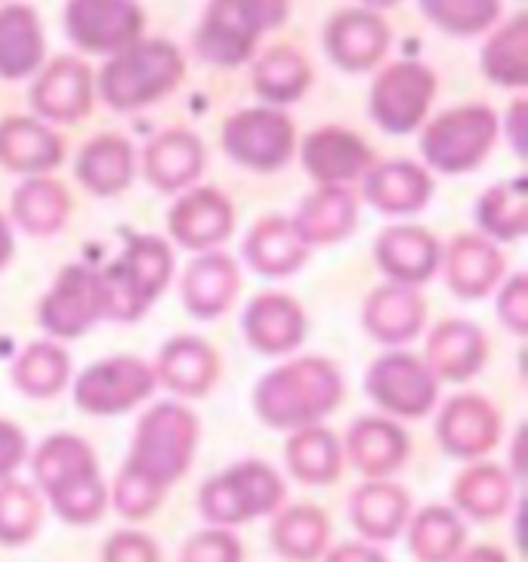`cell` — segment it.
Instances as JSON below:
<instances>
[{
	"label": "cell",
	"instance_id": "obj_1",
	"mask_svg": "<svg viewBox=\"0 0 528 562\" xmlns=\"http://www.w3.org/2000/svg\"><path fill=\"white\" fill-rule=\"evenodd\" d=\"M199 446V417L177 402H161L143 414L131 458L112 485V504L127 519H149L165 492L192 467Z\"/></svg>",
	"mask_w": 528,
	"mask_h": 562
},
{
	"label": "cell",
	"instance_id": "obj_2",
	"mask_svg": "<svg viewBox=\"0 0 528 562\" xmlns=\"http://www.w3.org/2000/svg\"><path fill=\"white\" fill-rule=\"evenodd\" d=\"M34 476L68 526H90L109 507V485L102 482L93 448L78 436L59 432L37 448Z\"/></svg>",
	"mask_w": 528,
	"mask_h": 562
},
{
	"label": "cell",
	"instance_id": "obj_3",
	"mask_svg": "<svg viewBox=\"0 0 528 562\" xmlns=\"http://www.w3.org/2000/svg\"><path fill=\"white\" fill-rule=\"evenodd\" d=\"M344 398L340 371L328 359H294L269 371L254 390V408L276 430L313 427Z\"/></svg>",
	"mask_w": 528,
	"mask_h": 562
},
{
	"label": "cell",
	"instance_id": "obj_4",
	"mask_svg": "<svg viewBox=\"0 0 528 562\" xmlns=\"http://www.w3.org/2000/svg\"><path fill=\"white\" fill-rule=\"evenodd\" d=\"M186 78V59L177 44L151 37L136 41L127 50L109 56L97 87L105 105L115 112H136L170 97Z\"/></svg>",
	"mask_w": 528,
	"mask_h": 562
},
{
	"label": "cell",
	"instance_id": "obj_5",
	"mask_svg": "<svg viewBox=\"0 0 528 562\" xmlns=\"http://www.w3.org/2000/svg\"><path fill=\"white\" fill-rule=\"evenodd\" d=\"M288 13L291 0H211L195 32V50L216 68L245 66L260 37L284 25Z\"/></svg>",
	"mask_w": 528,
	"mask_h": 562
},
{
	"label": "cell",
	"instance_id": "obj_6",
	"mask_svg": "<svg viewBox=\"0 0 528 562\" xmlns=\"http://www.w3.org/2000/svg\"><path fill=\"white\" fill-rule=\"evenodd\" d=\"M124 254L100 272L105 318L115 322H133L146 313L173 272V257L161 238L124 232Z\"/></svg>",
	"mask_w": 528,
	"mask_h": 562
},
{
	"label": "cell",
	"instance_id": "obj_7",
	"mask_svg": "<svg viewBox=\"0 0 528 562\" xmlns=\"http://www.w3.org/2000/svg\"><path fill=\"white\" fill-rule=\"evenodd\" d=\"M281 501L284 482L279 473L263 461H241L201 485L199 510L211 526L229 529L276 513Z\"/></svg>",
	"mask_w": 528,
	"mask_h": 562
},
{
	"label": "cell",
	"instance_id": "obj_8",
	"mask_svg": "<svg viewBox=\"0 0 528 562\" xmlns=\"http://www.w3.org/2000/svg\"><path fill=\"white\" fill-rule=\"evenodd\" d=\"M497 131L501 121L495 112L482 102H470L432 117L420 136V151L427 165L442 173H467L485 161L495 146Z\"/></svg>",
	"mask_w": 528,
	"mask_h": 562
},
{
	"label": "cell",
	"instance_id": "obj_9",
	"mask_svg": "<svg viewBox=\"0 0 528 562\" xmlns=\"http://www.w3.org/2000/svg\"><path fill=\"white\" fill-rule=\"evenodd\" d=\"M436 100V75L420 63H393L371 87V117L386 133H412L424 124Z\"/></svg>",
	"mask_w": 528,
	"mask_h": 562
},
{
	"label": "cell",
	"instance_id": "obj_10",
	"mask_svg": "<svg viewBox=\"0 0 528 562\" xmlns=\"http://www.w3.org/2000/svg\"><path fill=\"white\" fill-rule=\"evenodd\" d=\"M146 13L139 0H68L66 32L75 47L97 56H115L139 41Z\"/></svg>",
	"mask_w": 528,
	"mask_h": 562
},
{
	"label": "cell",
	"instance_id": "obj_11",
	"mask_svg": "<svg viewBox=\"0 0 528 562\" xmlns=\"http://www.w3.org/2000/svg\"><path fill=\"white\" fill-rule=\"evenodd\" d=\"M294 146L297 133L281 109H245L223 124V149L250 170H279L288 165Z\"/></svg>",
	"mask_w": 528,
	"mask_h": 562
},
{
	"label": "cell",
	"instance_id": "obj_12",
	"mask_svg": "<svg viewBox=\"0 0 528 562\" xmlns=\"http://www.w3.org/2000/svg\"><path fill=\"white\" fill-rule=\"evenodd\" d=\"M155 371L143 359L115 356L90 364L75 383V402L87 414H121L151 396Z\"/></svg>",
	"mask_w": 528,
	"mask_h": 562
},
{
	"label": "cell",
	"instance_id": "obj_13",
	"mask_svg": "<svg viewBox=\"0 0 528 562\" xmlns=\"http://www.w3.org/2000/svg\"><path fill=\"white\" fill-rule=\"evenodd\" d=\"M105 318L100 272L90 266H66L53 291L41 300V325L53 337H78Z\"/></svg>",
	"mask_w": 528,
	"mask_h": 562
},
{
	"label": "cell",
	"instance_id": "obj_14",
	"mask_svg": "<svg viewBox=\"0 0 528 562\" xmlns=\"http://www.w3.org/2000/svg\"><path fill=\"white\" fill-rule=\"evenodd\" d=\"M439 381L424 359L408 352H390L368 371V393L380 408L398 417H424L436 402Z\"/></svg>",
	"mask_w": 528,
	"mask_h": 562
},
{
	"label": "cell",
	"instance_id": "obj_15",
	"mask_svg": "<svg viewBox=\"0 0 528 562\" xmlns=\"http://www.w3.org/2000/svg\"><path fill=\"white\" fill-rule=\"evenodd\" d=\"M390 50V25L374 10H344L325 25V53L344 71H368Z\"/></svg>",
	"mask_w": 528,
	"mask_h": 562
},
{
	"label": "cell",
	"instance_id": "obj_16",
	"mask_svg": "<svg viewBox=\"0 0 528 562\" xmlns=\"http://www.w3.org/2000/svg\"><path fill=\"white\" fill-rule=\"evenodd\" d=\"M32 109L47 121L71 124L93 105V75L78 56H59L32 83Z\"/></svg>",
	"mask_w": 528,
	"mask_h": 562
},
{
	"label": "cell",
	"instance_id": "obj_17",
	"mask_svg": "<svg viewBox=\"0 0 528 562\" xmlns=\"http://www.w3.org/2000/svg\"><path fill=\"white\" fill-rule=\"evenodd\" d=\"M303 167L322 186H347L374 167V151L359 133L344 127H318L303 139Z\"/></svg>",
	"mask_w": 528,
	"mask_h": 562
},
{
	"label": "cell",
	"instance_id": "obj_18",
	"mask_svg": "<svg viewBox=\"0 0 528 562\" xmlns=\"http://www.w3.org/2000/svg\"><path fill=\"white\" fill-rule=\"evenodd\" d=\"M439 442L454 458H482L497 446L501 420L492 402L482 396H458L439 414Z\"/></svg>",
	"mask_w": 528,
	"mask_h": 562
},
{
	"label": "cell",
	"instance_id": "obj_19",
	"mask_svg": "<svg viewBox=\"0 0 528 562\" xmlns=\"http://www.w3.org/2000/svg\"><path fill=\"white\" fill-rule=\"evenodd\" d=\"M66 143L37 117L10 115L0 121V165L16 173H44L63 165Z\"/></svg>",
	"mask_w": 528,
	"mask_h": 562
},
{
	"label": "cell",
	"instance_id": "obj_20",
	"mask_svg": "<svg viewBox=\"0 0 528 562\" xmlns=\"http://www.w3.org/2000/svg\"><path fill=\"white\" fill-rule=\"evenodd\" d=\"M245 331L254 349L266 356H284L300 347L306 334V315L288 294H260L245 313Z\"/></svg>",
	"mask_w": 528,
	"mask_h": 562
},
{
	"label": "cell",
	"instance_id": "obj_21",
	"mask_svg": "<svg viewBox=\"0 0 528 562\" xmlns=\"http://www.w3.org/2000/svg\"><path fill=\"white\" fill-rule=\"evenodd\" d=\"M167 223L182 248L204 250L229 235L235 226V214H232L229 201L216 189H195L173 204Z\"/></svg>",
	"mask_w": 528,
	"mask_h": 562
},
{
	"label": "cell",
	"instance_id": "obj_22",
	"mask_svg": "<svg viewBox=\"0 0 528 562\" xmlns=\"http://www.w3.org/2000/svg\"><path fill=\"white\" fill-rule=\"evenodd\" d=\"M349 461L356 463V470L368 480H386L393 476L402 463L408 461V436L405 430L383 420V417H362L359 424H352L349 430Z\"/></svg>",
	"mask_w": 528,
	"mask_h": 562
},
{
	"label": "cell",
	"instance_id": "obj_23",
	"mask_svg": "<svg viewBox=\"0 0 528 562\" xmlns=\"http://www.w3.org/2000/svg\"><path fill=\"white\" fill-rule=\"evenodd\" d=\"M378 266L393 284H420L427 281L439 266V245L427 229L420 226H396L386 229L374 245Z\"/></svg>",
	"mask_w": 528,
	"mask_h": 562
},
{
	"label": "cell",
	"instance_id": "obj_24",
	"mask_svg": "<svg viewBox=\"0 0 528 562\" xmlns=\"http://www.w3.org/2000/svg\"><path fill=\"white\" fill-rule=\"evenodd\" d=\"M408 510H412V497L408 492L386 480H368L352 495L349 516L352 526L359 529L368 541H393L408 526Z\"/></svg>",
	"mask_w": 528,
	"mask_h": 562
},
{
	"label": "cell",
	"instance_id": "obj_25",
	"mask_svg": "<svg viewBox=\"0 0 528 562\" xmlns=\"http://www.w3.org/2000/svg\"><path fill=\"white\" fill-rule=\"evenodd\" d=\"M427 368L442 381H470L485 362V337L476 325L448 318L439 322L427 340Z\"/></svg>",
	"mask_w": 528,
	"mask_h": 562
},
{
	"label": "cell",
	"instance_id": "obj_26",
	"mask_svg": "<svg viewBox=\"0 0 528 562\" xmlns=\"http://www.w3.org/2000/svg\"><path fill=\"white\" fill-rule=\"evenodd\" d=\"M44 63V29L32 7L3 3L0 7V78L22 81Z\"/></svg>",
	"mask_w": 528,
	"mask_h": 562
},
{
	"label": "cell",
	"instance_id": "obj_27",
	"mask_svg": "<svg viewBox=\"0 0 528 562\" xmlns=\"http://www.w3.org/2000/svg\"><path fill=\"white\" fill-rule=\"evenodd\" d=\"M151 371H155V381L177 390L182 396H204L220 374V359L214 347H207L199 337H173L161 349Z\"/></svg>",
	"mask_w": 528,
	"mask_h": 562
},
{
	"label": "cell",
	"instance_id": "obj_28",
	"mask_svg": "<svg viewBox=\"0 0 528 562\" xmlns=\"http://www.w3.org/2000/svg\"><path fill=\"white\" fill-rule=\"evenodd\" d=\"M432 195V180L414 161H383L364 177V199L383 214H414Z\"/></svg>",
	"mask_w": 528,
	"mask_h": 562
},
{
	"label": "cell",
	"instance_id": "obj_29",
	"mask_svg": "<svg viewBox=\"0 0 528 562\" xmlns=\"http://www.w3.org/2000/svg\"><path fill=\"white\" fill-rule=\"evenodd\" d=\"M238 266L226 254H204L192 260L182 276V300L199 318H216L232 306L238 294Z\"/></svg>",
	"mask_w": 528,
	"mask_h": 562
},
{
	"label": "cell",
	"instance_id": "obj_30",
	"mask_svg": "<svg viewBox=\"0 0 528 562\" xmlns=\"http://www.w3.org/2000/svg\"><path fill=\"white\" fill-rule=\"evenodd\" d=\"M364 328L383 344H405L424 328V300L408 284H383L364 303Z\"/></svg>",
	"mask_w": 528,
	"mask_h": 562
},
{
	"label": "cell",
	"instance_id": "obj_31",
	"mask_svg": "<svg viewBox=\"0 0 528 562\" xmlns=\"http://www.w3.org/2000/svg\"><path fill=\"white\" fill-rule=\"evenodd\" d=\"M204 167V146L192 131H165L146 149V177L155 189L177 192L199 180Z\"/></svg>",
	"mask_w": 528,
	"mask_h": 562
},
{
	"label": "cell",
	"instance_id": "obj_32",
	"mask_svg": "<svg viewBox=\"0 0 528 562\" xmlns=\"http://www.w3.org/2000/svg\"><path fill=\"white\" fill-rule=\"evenodd\" d=\"M248 263L260 276H291L300 266L310 260V245L303 241L294 229V223L281 216H266L248 235Z\"/></svg>",
	"mask_w": 528,
	"mask_h": 562
},
{
	"label": "cell",
	"instance_id": "obj_33",
	"mask_svg": "<svg viewBox=\"0 0 528 562\" xmlns=\"http://www.w3.org/2000/svg\"><path fill=\"white\" fill-rule=\"evenodd\" d=\"M75 173L90 192L117 195L133 180V146L117 133H100L81 149Z\"/></svg>",
	"mask_w": 528,
	"mask_h": 562
},
{
	"label": "cell",
	"instance_id": "obj_34",
	"mask_svg": "<svg viewBox=\"0 0 528 562\" xmlns=\"http://www.w3.org/2000/svg\"><path fill=\"white\" fill-rule=\"evenodd\" d=\"M356 226V199L347 186H322L300 204L294 229L306 245H328L347 238Z\"/></svg>",
	"mask_w": 528,
	"mask_h": 562
},
{
	"label": "cell",
	"instance_id": "obj_35",
	"mask_svg": "<svg viewBox=\"0 0 528 562\" xmlns=\"http://www.w3.org/2000/svg\"><path fill=\"white\" fill-rule=\"evenodd\" d=\"M504 276L501 250L482 235H461L448 250V284L461 297H482Z\"/></svg>",
	"mask_w": 528,
	"mask_h": 562
},
{
	"label": "cell",
	"instance_id": "obj_36",
	"mask_svg": "<svg viewBox=\"0 0 528 562\" xmlns=\"http://www.w3.org/2000/svg\"><path fill=\"white\" fill-rule=\"evenodd\" d=\"M510 497L513 482L507 470H501L497 463H476V467L463 470L451 485L454 507L479 522H492L497 516H504L510 507Z\"/></svg>",
	"mask_w": 528,
	"mask_h": 562
},
{
	"label": "cell",
	"instance_id": "obj_37",
	"mask_svg": "<svg viewBox=\"0 0 528 562\" xmlns=\"http://www.w3.org/2000/svg\"><path fill=\"white\" fill-rule=\"evenodd\" d=\"M313 83V68L294 47H272L254 63V90L272 105L297 102Z\"/></svg>",
	"mask_w": 528,
	"mask_h": 562
},
{
	"label": "cell",
	"instance_id": "obj_38",
	"mask_svg": "<svg viewBox=\"0 0 528 562\" xmlns=\"http://www.w3.org/2000/svg\"><path fill=\"white\" fill-rule=\"evenodd\" d=\"M328 516L313 504H297L276 516L272 547L294 562H313L328 550Z\"/></svg>",
	"mask_w": 528,
	"mask_h": 562
},
{
	"label": "cell",
	"instance_id": "obj_39",
	"mask_svg": "<svg viewBox=\"0 0 528 562\" xmlns=\"http://www.w3.org/2000/svg\"><path fill=\"white\" fill-rule=\"evenodd\" d=\"M288 470L306 485H328L340 480L344 454L325 427H300L288 439Z\"/></svg>",
	"mask_w": 528,
	"mask_h": 562
},
{
	"label": "cell",
	"instance_id": "obj_40",
	"mask_svg": "<svg viewBox=\"0 0 528 562\" xmlns=\"http://www.w3.org/2000/svg\"><path fill=\"white\" fill-rule=\"evenodd\" d=\"M463 541L467 529L451 507H427L408 522V547L417 562H454Z\"/></svg>",
	"mask_w": 528,
	"mask_h": 562
},
{
	"label": "cell",
	"instance_id": "obj_41",
	"mask_svg": "<svg viewBox=\"0 0 528 562\" xmlns=\"http://www.w3.org/2000/svg\"><path fill=\"white\" fill-rule=\"evenodd\" d=\"M482 71L488 75V81L501 83V87H526L528 83V16L516 13V16L497 29L485 50H482Z\"/></svg>",
	"mask_w": 528,
	"mask_h": 562
},
{
	"label": "cell",
	"instance_id": "obj_42",
	"mask_svg": "<svg viewBox=\"0 0 528 562\" xmlns=\"http://www.w3.org/2000/svg\"><path fill=\"white\" fill-rule=\"evenodd\" d=\"M68 207H71V201H68L66 189L47 177L25 180L13 195V216L19 226L32 235H53L63 229Z\"/></svg>",
	"mask_w": 528,
	"mask_h": 562
},
{
	"label": "cell",
	"instance_id": "obj_43",
	"mask_svg": "<svg viewBox=\"0 0 528 562\" xmlns=\"http://www.w3.org/2000/svg\"><path fill=\"white\" fill-rule=\"evenodd\" d=\"M476 223L492 238H519L528 226V180L516 177L510 182L492 186L476 204Z\"/></svg>",
	"mask_w": 528,
	"mask_h": 562
},
{
	"label": "cell",
	"instance_id": "obj_44",
	"mask_svg": "<svg viewBox=\"0 0 528 562\" xmlns=\"http://www.w3.org/2000/svg\"><path fill=\"white\" fill-rule=\"evenodd\" d=\"M68 371L71 364H68L66 349L53 347V344H34L13 364V383L29 396L50 398L66 386Z\"/></svg>",
	"mask_w": 528,
	"mask_h": 562
},
{
	"label": "cell",
	"instance_id": "obj_45",
	"mask_svg": "<svg viewBox=\"0 0 528 562\" xmlns=\"http://www.w3.org/2000/svg\"><path fill=\"white\" fill-rule=\"evenodd\" d=\"M41 519H44V504L32 485L0 480V544H29L41 529Z\"/></svg>",
	"mask_w": 528,
	"mask_h": 562
},
{
	"label": "cell",
	"instance_id": "obj_46",
	"mask_svg": "<svg viewBox=\"0 0 528 562\" xmlns=\"http://www.w3.org/2000/svg\"><path fill=\"white\" fill-rule=\"evenodd\" d=\"M424 16L448 34L473 37L495 25L501 16V0H420Z\"/></svg>",
	"mask_w": 528,
	"mask_h": 562
},
{
	"label": "cell",
	"instance_id": "obj_47",
	"mask_svg": "<svg viewBox=\"0 0 528 562\" xmlns=\"http://www.w3.org/2000/svg\"><path fill=\"white\" fill-rule=\"evenodd\" d=\"M180 562H245V547L229 529H204L182 547Z\"/></svg>",
	"mask_w": 528,
	"mask_h": 562
},
{
	"label": "cell",
	"instance_id": "obj_48",
	"mask_svg": "<svg viewBox=\"0 0 528 562\" xmlns=\"http://www.w3.org/2000/svg\"><path fill=\"white\" fill-rule=\"evenodd\" d=\"M102 562H161V553L143 531H115L102 547Z\"/></svg>",
	"mask_w": 528,
	"mask_h": 562
},
{
	"label": "cell",
	"instance_id": "obj_49",
	"mask_svg": "<svg viewBox=\"0 0 528 562\" xmlns=\"http://www.w3.org/2000/svg\"><path fill=\"white\" fill-rule=\"evenodd\" d=\"M497 315H501V322H504L513 334H526V325H528L526 276H513V279L504 284L501 300H497Z\"/></svg>",
	"mask_w": 528,
	"mask_h": 562
},
{
	"label": "cell",
	"instance_id": "obj_50",
	"mask_svg": "<svg viewBox=\"0 0 528 562\" xmlns=\"http://www.w3.org/2000/svg\"><path fill=\"white\" fill-rule=\"evenodd\" d=\"M25 454H29V442L22 430L10 420H0V480H10L13 470L25 461Z\"/></svg>",
	"mask_w": 528,
	"mask_h": 562
},
{
	"label": "cell",
	"instance_id": "obj_51",
	"mask_svg": "<svg viewBox=\"0 0 528 562\" xmlns=\"http://www.w3.org/2000/svg\"><path fill=\"white\" fill-rule=\"evenodd\" d=\"M526 112H528V102L516 100L510 105L507 117H504V131H507V136H510L516 155H526Z\"/></svg>",
	"mask_w": 528,
	"mask_h": 562
},
{
	"label": "cell",
	"instance_id": "obj_52",
	"mask_svg": "<svg viewBox=\"0 0 528 562\" xmlns=\"http://www.w3.org/2000/svg\"><path fill=\"white\" fill-rule=\"evenodd\" d=\"M325 562H390L371 544H340L330 550Z\"/></svg>",
	"mask_w": 528,
	"mask_h": 562
},
{
	"label": "cell",
	"instance_id": "obj_53",
	"mask_svg": "<svg viewBox=\"0 0 528 562\" xmlns=\"http://www.w3.org/2000/svg\"><path fill=\"white\" fill-rule=\"evenodd\" d=\"M454 562H507V553L492 544H479L470 547V550H461V553L454 557Z\"/></svg>",
	"mask_w": 528,
	"mask_h": 562
},
{
	"label": "cell",
	"instance_id": "obj_54",
	"mask_svg": "<svg viewBox=\"0 0 528 562\" xmlns=\"http://www.w3.org/2000/svg\"><path fill=\"white\" fill-rule=\"evenodd\" d=\"M10 254H13V232H10L7 216L0 214V266H7Z\"/></svg>",
	"mask_w": 528,
	"mask_h": 562
},
{
	"label": "cell",
	"instance_id": "obj_55",
	"mask_svg": "<svg viewBox=\"0 0 528 562\" xmlns=\"http://www.w3.org/2000/svg\"><path fill=\"white\" fill-rule=\"evenodd\" d=\"M364 7H368V10H374V13H378V10H386V7H396L398 0H362Z\"/></svg>",
	"mask_w": 528,
	"mask_h": 562
}]
</instances>
